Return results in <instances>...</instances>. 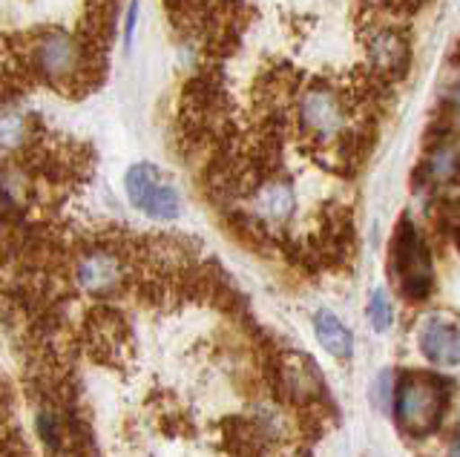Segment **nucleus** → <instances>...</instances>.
Segmentation results:
<instances>
[{
	"instance_id": "f3484780",
	"label": "nucleus",
	"mask_w": 460,
	"mask_h": 457,
	"mask_svg": "<svg viewBox=\"0 0 460 457\" xmlns=\"http://www.w3.org/2000/svg\"><path fill=\"white\" fill-rule=\"evenodd\" d=\"M136 21H138V0H129V9H127V23H124V44H127V47L133 44V35H136Z\"/></svg>"
},
{
	"instance_id": "a211bd4d",
	"label": "nucleus",
	"mask_w": 460,
	"mask_h": 457,
	"mask_svg": "<svg viewBox=\"0 0 460 457\" xmlns=\"http://www.w3.org/2000/svg\"><path fill=\"white\" fill-rule=\"evenodd\" d=\"M449 457H457V443H452V449H449Z\"/></svg>"
},
{
	"instance_id": "1a4fd4ad",
	"label": "nucleus",
	"mask_w": 460,
	"mask_h": 457,
	"mask_svg": "<svg viewBox=\"0 0 460 457\" xmlns=\"http://www.w3.org/2000/svg\"><path fill=\"white\" fill-rule=\"evenodd\" d=\"M251 210H253V216L265 224H285L296 210L294 188L288 181H277V179L265 181L262 188L253 193Z\"/></svg>"
},
{
	"instance_id": "f03ea898",
	"label": "nucleus",
	"mask_w": 460,
	"mask_h": 457,
	"mask_svg": "<svg viewBox=\"0 0 460 457\" xmlns=\"http://www.w3.org/2000/svg\"><path fill=\"white\" fill-rule=\"evenodd\" d=\"M124 190L129 205L141 210L144 216L158 219V222H170L179 216L181 210V198L179 190L162 176V170L153 164H133L124 176Z\"/></svg>"
},
{
	"instance_id": "7ed1b4c3",
	"label": "nucleus",
	"mask_w": 460,
	"mask_h": 457,
	"mask_svg": "<svg viewBox=\"0 0 460 457\" xmlns=\"http://www.w3.org/2000/svg\"><path fill=\"white\" fill-rule=\"evenodd\" d=\"M299 124L314 141H334L349 127V110L334 87L316 83L299 98Z\"/></svg>"
},
{
	"instance_id": "f8f14e48",
	"label": "nucleus",
	"mask_w": 460,
	"mask_h": 457,
	"mask_svg": "<svg viewBox=\"0 0 460 457\" xmlns=\"http://www.w3.org/2000/svg\"><path fill=\"white\" fill-rule=\"evenodd\" d=\"M426 176L431 184H449L457 176V147L455 141H440L426 159Z\"/></svg>"
},
{
	"instance_id": "4468645a",
	"label": "nucleus",
	"mask_w": 460,
	"mask_h": 457,
	"mask_svg": "<svg viewBox=\"0 0 460 457\" xmlns=\"http://www.w3.org/2000/svg\"><path fill=\"white\" fill-rule=\"evenodd\" d=\"M368 320L374 325V331H388L394 322V305L392 299H388V294L383 288H377L371 296H368Z\"/></svg>"
},
{
	"instance_id": "0eeeda50",
	"label": "nucleus",
	"mask_w": 460,
	"mask_h": 457,
	"mask_svg": "<svg viewBox=\"0 0 460 457\" xmlns=\"http://www.w3.org/2000/svg\"><path fill=\"white\" fill-rule=\"evenodd\" d=\"M121 279H124V265L119 259V253H112V250L84 253L75 268V282L93 296L112 294L121 285Z\"/></svg>"
},
{
	"instance_id": "6e6552de",
	"label": "nucleus",
	"mask_w": 460,
	"mask_h": 457,
	"mask_svg": "<svg viewBox=\"0 0 460 457\" xmlns=\"http://www.w3.org/2000/svg\"><path fill=\"white\" fill-rule=\"evenodd\" d=\"M366 52H368V64L380 75L400 78L409 66V44L394 30H374L366 44Z\"/></svg>"
},
{
	"instance_id": "9d476101",
	"label": "nucleus",
	"mask_w": 460,
	"mask_h": 457,
	"mask_svg": "<svg viewBox=\"0 0 460 457\" xmlns=\"http://www.w3.org/2000/svg\"><path fill=\"white\" fill-rule=\"evenodd\" d=\"M314 334H316V342L331 354L337 356V360H345V356H351V348H354V337L349 328L342 325V320L337 317L334 311H316L314 317Z\"/></svg>"
},
{
	"instance_id": "dca6fc26",
	"label": "nucleus",
	"mask_w": 460,
	"mask_h": 457,
	"mask_svg": "<svg viewBox=\"0 0 460 457\" xmlns=\"http://www.w3.org/2000/svg\"><path fill=\"white\" fill-rule=\"evenodd\" d=\"M371 403L377 406L380 411H388L394 403V380H392V371H380L377 377L371 382Z\"/></svg>"
},
{
	"instance_id": "423d86ee",
	"label": "nucleus",
	"mask_w": 460,
	"mask_h": 457,
	"mask_svg": "<svg viewBox=\"0 0 460 457\" xmlns=\"http://www.w3.org/2000/svg\"><path fill=\"white\" fill-rule=\"evenodd\" d=\"M423 356L438 368H455L460 360V339H457V322L443 313H431L423 320L417 331Z\"/></svg>"
},
{
	"instance_id": "9b49d317",
	"label": "nucleus",
	"mask_w": 460,
	"mask_h": 457,
	"mask_svg": "<svg viewBox=\"0 0 460 457\" xmlns=\"http://www.w3.org/2000/svg\"><path fill=\"white\" fill-rule=\"evenodd\" d=\"M282 377H285L288 394H294L299 400L316 397L323 391V380H320V374H316V365H311L305 356H294V360H288L282 368Z\"/></svg>"
},
{
	"instance_id": "f257e3e1",
	"label": "nucleus",
	"mask_w": 460,
	"mask_h": 457,
	"mask_svg": "<svg viewBox=\"0 0 460 457\" xmlns=\"http://www.w3.org/2000/svg\"><path fill=\"white\" fill-rule=\"evenodd\" d=\"M394 414L397 423L409 435H429L435 432L446 411V389L438 377L411 374L394 391Z\"/></svg>"
},
{
	"instance_id": "39448f33",
	"label": "nucleus",
	"mask_w": 460,
	"mask_h": 457,
	"mask_svg": "<svg viewBox=\"0 0 460 457\" xmlns=\"http://www.w3.org/2000/svg\"><path fill=\"white\" fill-rule=\"evenodd\" d=\"M32 64L52 83H69L84 73V47L75 38L52 30L32 44Z\"/></svg>"
},
{
	"instance_id": "2eb2a0df",
	"label": "nucleus",
	"mask_w": 460,
	"mask_h": 457,
	"mask_svg": "<svg viewBox=\"0 0 460 457\" xmlns=\"http://www.w3.org/2000/svg\"><path fill=\"white\" fill-rule=\"evenodd\" d=\"M38 435L49 449H61L64 446V423H61V417H58V414L49 411V409L38 411Z\"/></svg>"
},
{
	"instance_id": "ddd939ff",
	"label": "nucleus",
	"mask_w": 460,
	"mask_h": 457,
	"mask_svg": "<svg viewBox=\"0 0 460 457\" xmlns=\"http://www.w3.org/2000/svg\"><path fill=\"white\" fill-rule=\"evenodd\" d=\"M29 138V121L23 112L18 110H0V150L12 153V150H21Z\"/></svg>"
},
{
	"instance_id": "20e7f679",
	"label": "nucleus",
	"mask_w": 460,
	"mask_h": 457,
	"mask_svg": "<svg viewBox=\"0 0 460 457\" xmlns=\"http://www.w3.org/2000/svg\"><path fill=\"white\" fill-rule=\"evenodd\" d=\"M392 270L397 277L400 291L409 299H423L431 291V279H435L431 256H429V248L423 245V239L417 236V231L411 224H402L397 239H394Z\"/></svg>"
}]
</instances>
